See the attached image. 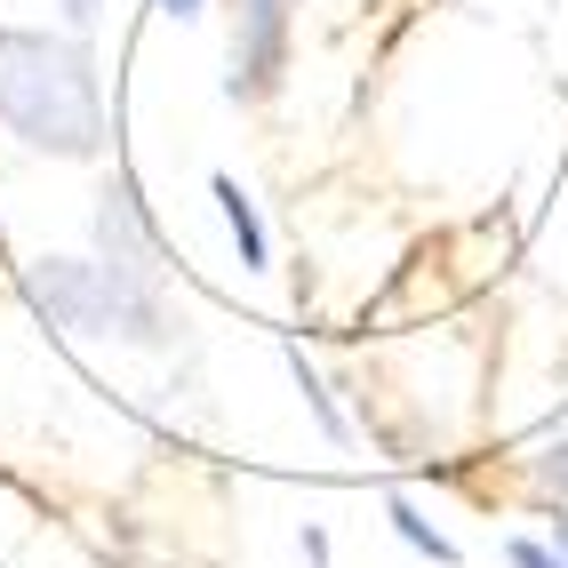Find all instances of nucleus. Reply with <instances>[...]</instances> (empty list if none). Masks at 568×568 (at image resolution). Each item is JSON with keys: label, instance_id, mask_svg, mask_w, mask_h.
Listing matches in <instances>:
<instances>
[{"label": "nucleus", "instance_id": "obj_12", "mask_svg": "<svg viewBox=\"0 0 568 568\" xmlns=\"http://www.w3.org/2000/svg\"><path fill=\"white\" fill-rule=\"evenodd\" d=\"M153 9H161V17H176V24H193V17L209 9V0H153Z\"/></svg>", "mask_w": 568, "mask_h": 568}, {"label": "nucleus", "instance_id": "obj_6", "mask_svg": "<svg viewBox=\"0 0 568 568\" xmlns=\"http://www.w3.org/2000/svg\"><path fill=\"white\" fill-rule=\"evenodd\" d=\"M385 528H393V537H400L416 560H433V568H457V560H465V552H457V537H440V528L416 513L408 497H385Z\"/></svg>", "mask_w": 568, "mask_h": 568}, {"label": "nucleus", "instance_id": "obj_3", "mask_svg": "<svg viewBox=\"0 0 568 568\" xmlns=\"http://www.w3.org/2000/svg\"><path fill=\"white\" fill-rule=\"evenodd\" d=\"M288 0H233V57H224V97L264 104L288 81Z\"/></svg>", "mask_w": 568, "mask_h": 568}, {"label": "nucleus", "instance_id": "obj_1", "mask_svg": "<svg viewBox=\"0 0 568 568\" xmlns=\"http://www.w3.org/2000/svg\"><path fill=\"white\" fill-rule=\"evenodd\" d=\"M0 129L49 161H104V89L81 32L0 24Z\"/></svg>", "mask_w": 568, "mask_h": 568}, {"label": "nucleus", "instance_id": "obj_5", "mask_svg": "<svg viewBox=\"0 0 568 568\" xmlns=\"http://www.w3.org/2000/svg\"><path fill=\"white\" fill-rule=\"evenodd\" d=\"M209 193H216L224 233H233V248H241V273H264V264H273V241H264V216H256V201L241 193V176H209Z\"/></svg>", "mask_w": 568, "mask_h": 568}, {"label": "nucleus", "instance_id": "obj_10", "mask_svg": "<svg viewBox=\"0 0 568 568\" xmlns=\"http://www.w3.org/2000/svg\"><path fill=\"white\" fill-rule=\"evenodd\" d=\"M57 17H64V32H89L104 17V0H57Z\"/></svg>", "mask_w": 568, "mask_h": 568}, {"label": "nucleus", "instance_id": "obj_13", "mask_svg": "<svg viewBox=\"0 0 568 568\" xmlns=\"http://www.w3.org/2000/svg\"><path fill=\"white\" fill-rule=\"evenodd\" d=\"M552 545H560V552H568V513H560V520H552Z\"/></svg>", "mask_w": 568, "mask_h": 568}, {"label": "nucleus", "instance_id": "obj_2", "mask_svg": "<svg viewBox=\"0 0 568 568\" xmlns=\"http://www.w3.org/2000/svg\"><path fill=\"white\" fill-rule=\"evenodd\" d=\"M24 296L72 336H112V345H136V353L184 345V313L169 305L161 273H136V264H112V256H41L24 273Z\"/></svg>", "mask_w": 568, "mask_h": 568}, {"label": "nucleus", "instance_id": "obj_4", "mask_svg": "<svg viewBox=\"0 0 568 568\" xmlns=\"http://www.w3.org/2000/svg\"><path fill=\"white\" fill-rule=\"evenodd\" d=\"M97 256L136 264V273H161V233H153V216H144L136 176H112L97 193Z\"/></svg>", "mask_w": 568, "mask_h": 568}, {"label": "nucleus", "instance_id": "obj_11", "mask_svg": "<svg viewBox=\"0 0 568 568\" xmlns=\"http://www.w3.org/2000/svg\"><path fill=\"white\" fill-rule=\"evenodd\" d=\"M296 545H305V560H313V568H328V560H336V545H328V528H305V537H296Z\"/></svg>", "mask_w": 568, "mask_h": 568}, {"label": "nucleus", "instance_id": "obj_7", "mask_svg": "<svg viewBox=\"0 0 568 568\" xmlns=\"http://www.w3.org/2000/svg\"><path fill=\"white\" fill-rule=\"evenodd\" d=\"M288 376H296V393H305V408L321 416V433H328L336 448H345V440H353V425H345V416H336V400H328V385H321V376L305 368V353H288Z\"/></svg>", "mask_w": 568, "mask_h": 568}, {"label": "nucleus", "instance_id": "obj_8", "mask_svg": "<svg viewBox=\"0 0 568 568\" xmlns=\"http://www.w3.org/2000/svg\"><path fill=\"white\" fill-rule=\"evenodd\" d=\"M528 473H537L545 497H560V505H568V433H560V440H545L537 457H528Z\"/></svg>", "mask_w": 568, "mask_h": 568}, {"label": "nucleus", "instance_id": "obj_9", "mask_svg": "<svg viewBox=\"0 0 568 568\" xmlns=\"http://www.w3.org/2000/svg\"><path fill=\"white\" fill-rule=\"evenodd\" d=\"M505 568H568V552L552 537H513L505 545Z\"/></svg>", "mask_w": 568, "mask_h": 568}]
</instances>
